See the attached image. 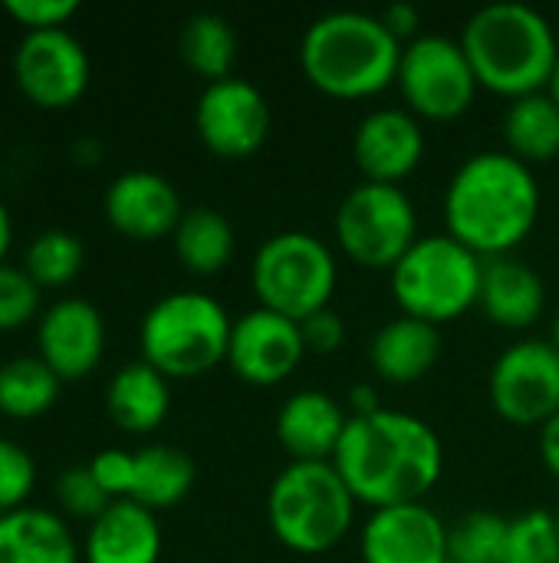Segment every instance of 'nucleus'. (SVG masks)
I'll return each mask as SVG.
<instances>
[{
    "label": "nucleus",
    "instance_id": "obj_1",
    "mask_svg": "<svg viewBox=\"0 0 559 563\" xmlns=\"http://www.w3.org/2000/svg\"><path fill=\"white\" fill-rule=\"evenodd\" d=\"M333 465L353 498L372 511L395 505H422L445 472L438 432L399 409H379L349 419Z\"/></svg>",
    "mask_w": 559,
    "mask_h": 563
},
{
    "label": "nucleus",
    "instance_id": "obj_2",
    "mask_svg": "<svg viewBox=\"0 0 559 563\" xmlns=\"http://www.w3.org/2000/svg\"><path fill=\"white\" fill-rule=\"evenodd\" d=\"M540 185L530 165L504 148L468 155L445 191V224L481 261L514 254L537 228Z\"/></svg>",
    "mask_w": 559,
    "mask_h": 563
},
{
    "label": "nucleus",
    "instance_id": "obj_3",
    "mask_svg": "<svg viewBox=\"0 0 559 563\" xmlns=\"http://www.w3.org/2000/svg\"><path fill=\"white\" fill-rule=\"evenodd\" d=\"M402 43L382 16L333 10L316 16L300 40V69L329 99H372L395 86Z\"/></svg>",
    "mask_w": 559,
    "mask_h": 563
},
{
    "label": "nucleus",
    "instance_id": "obj_4",
    "mask_svg": "<svg viewBox=\"0 0 559 563\" xmlns=\"http://www.w3.org/2000/svg\"><path fill=\"white\" fill-rule=\"evenodd\" d=\"M461 46L471 59L478 86L521 99L547 92L559 63L557 30L550 20L527 3H488L468 16L461 30Z\"/></svg>",
    "mask_w": 559,
    "mask_h": 563
},
{
    "label": "nucleus",
    "instance_id": "obj_5",
    "mask_svg": "<svg viewBox=\"0 0 559 563\" xmlns=\"http://www.w3.org/2000/svg\"><path fill=\"white\" fill-rule=\"evenodd\" d=\"M356 505L333 462H290L270 482L267 525L287 551L316 558L349 534Z\"/></svg>",
    "mask_w": 559,
    "mask_h": 563
},
{
    "label": "nucleus",
    "instance_id": "obj_6",
    "mask_svg": "<svg viewBox=\"0 0 559 563\" xmlns=\"http://www.w3.org/2000/svg\"><path fill=\"white\" fill-rule=\"evenodd\" d=\"M231 313L201 290H171L158 297L138 327L142 360L168 379H194L227 363Z\"/></svg>",
    "mask_w": 559,
    "mask_h": 563
},
{
    "label": "nucleus",
    "instance_id": "obj_7",
    "mask_svg": "<svg viewBox=\"0 0 559 563\" xmlns=\"http://www.w3.org/2000/svg\"><path fill=\"white\" fill-rule=\"evenodd\" d=\"M481 274L484 261L445 231L418 238L389 277L399 310L441 330L478 307Z\"/></svg>",
    "mask_w": 559,
    "mask_h": 563
},
{
    "label": "nucleus",
    "instance_id": "obj_8",
    "mask_svg": "<svg viewBox=\"0 0 559 563\" xmlns=\"http://www.w3.org/2000/svg\"><path fill=\"white\" fill-rule=\"evenodd\" d=\"M336 280V254L310 231L270 234L250 261V287L257 307L297 323L333 303Z\"/></svg>",
    "mask_w": 559,
    "mask_h": 563
},
{
    "label": "nucleus",
    "instance_id": "obj_9",
    "mask_svg": "<svg viewBox=\"0 0 559 563\" xmlns=\"http://www.w3.org/2000/svg\"><path fill=\"white\" fill-rule=\"evenodd\" d=\"M333 234L339 251L366 271H389L412 251L418 234V214L402 185L362 181L336 208Z\"/></svg>",
    "mask_w": 559,
    "mask_h": 563
},
{
    "label": "nucleus",
    "instance_id": "obj_10",
    "mask_svg": "<svg viewBox=\"0 0 559 563\" xmlns=\"http://www.w3.org/2000/svg\"><path fill=\"white\" fill-rule=\"evenodd\" d=\"M395 86L405 99V109L425 122L461 119L481 89L461 40L445 33H422L405 43Z\"/></svg>",
    "mask_w": 559,
    "mask_h": 563
},
{
    "label": "nucleus",
    "instance_id": "obj_11",
    "mask_svg": "<svg viewBox=\"0 0 559 563\" xmlns=\"http://www.w3.org/2000/svg\"><path fill=\"white\" fill-rule=\"evenodd\" d=\"M494 412L517 429H544L559 412V350L550 340H517L491 366Z\"/></svg>",
    "mask_w": 559,
    "mask_h": 563
},
{
    "label": "nucleus",
    "instance_id": "obj_12",
    "mask_svg": "<svg viewBox=\"0 0 559 563\" xmlns=\"http://www.w3.org/2000/svg\"><path fill=\"white\" fill-rule=\"evenodd\" d=\"M194 129L211 155L227 162L250 158L267 145L270 102L250 79L241 76L208 82L194 106Z\"/></svg>",
    "mask_w": 559,
    "mask_h": 563
},
{
    "label": "nucleus",
    "instance_id": "obj_13",
    "mask_svg": "<svg viewBox=\"0 0 559 563\" xmlns=\"http://www.w3.org/2000/svg\"><path fill=\"white\" fill-rule=\"evenodd\" d=\"M13 76L26 99L46 109L76 102L89 86V53L66 26L26 30L13 49Z\"/></svg>",
    "mask_w": 559,
    "mask_h": 563
},
{
    "label": "nucleus",
    "instance_id": "obj_14",
    "mask_svg": "<svg viewBox=\"0 0 559 563\" xmlns=\"http://www.w3.org/2000/svg\"><path fill=\"white\" fill-rule=\"evenodd\" d=\"M306 356V343L297 320H287L273 310L254 307L231 327L227 366L247 386H280L297 373Z\"/></svg>",
    "mask_w": 559,
    "mask_h": 563
},
{
    "label": "nucleus",
    "instance_id": "obj_15",
    "mask_svg": "<svg viewBox=\"0 0 559 563\" xmlns=\"http://www.w3.org/2000/svg\"><path fill=\"white\" fill-rule=\"evenodd\" d=\"M359 558L362 563H445L448 525L425 501L379 508L362 525Z\"/></svg>",
    "mask_w": 559,
    "mask_h": 563
},
{
    "label": "nucleus",
    "instance_id": "obj_16",
    "mask_svg": "<svg viewBox=\"0 0 559 563\" xmlns=\"http://www.w3.org/2000/svg\"><path fill=\"white\" fill-rule=\"evenodd\" d=\"M353 158L366 181L402 185L425 158V129L409 109H372L353 132Z\"/></svg>",
    "mask_w": 559,
    "mask_h": 563
},
{
    "label": "nucleus",
    "instance_id": "obj_17",
    "mask_svg": "<svg viewBox=\"0 0 559 563\" xmlns=\"http://www.w3.org/2000/svg\"><path fill=\"white\" fill-rule=\"evenodd\" d=\"M36 346L59 379H82L105 353V320L92 300L59 297L36 323Z\"/></svg>",
    "mask_w": 559,
    "mask_h": 563
},
{
    "label": "nucleus",
    "instance_id": "obj_18",
    "mask_svg": "<svg viewBox=\"0 0 559 563\" xmlns=\"http://www.w3.org/2000/svg\"><path fill=\"white\" fill-rule=\"evenodd\" d=\"M109 224L132 241H158L175 234L185 208L178 188L152 168H128L115 175L102 198Z\"/></svg>",
    "mask_w": 559,
    "mask_h": 563
},
{
    "label": "nucleus",
    "instance_id": "obj_19",
    "mask_svg": "<svg viewBox=\"0 0 559 563\" xmlns=\"http://www.w3.org/2000/svg\"><path fill=\"white\" fill-rule=\"evenodd\" d=\"M346 426L349 412L339 399L323 389H300L280 406L273 429L290 462H333Z\"/></svg>",
    "mask_w": 559,
    "mask_h": 563
},
{
    "label": "nucleus",
    "instance_id": "obj_20",
    "mask_svg": "<svg viewBox=\"0 0 559 563\" xmlns=\"http://www.w3.org/2000/svg\"><path fill=\"white\" fill-rule=\"evenodd\" d=\"M481 313L501 330H530L547 310L544 277L517 254L484 261L481 274Z\"/></svg>",
    "mask_w": 559,
    "mask_h": 563
},
{
    "label": "nucleus",
    "instance_id": "obj_21",
    "mask_svg": "<svg viewBox=\"0 0 559 563\" xmlns=\"http://www.w3.org/2000/svg\"><path fill=\"white\" fill-rule=\"evenodd\" d=\"M161 528L155 511L132 498L112 501L86 531L82 561L86 563H158Z\"/></svg>",
    "mask_w": 559,
    "mask_h": 563
},
{
    "label": "nucleus",
    "instance_id": "obj_22",
    "mask_svg": "<svg viewBox=\"0 0 559 563\" xmlns=\"http://www.w3.org/2000/svg\"><path fill=\"white\" fill-rule=\"evenodd\" d=\"M441 360V330L415 320V317H395L382 323L369 340V363L379 379L392 386H412L425 379Z\"/></svg>",
    "mask_w": 559,
    "mask_h": 563
},
{
    "label": "nucleus",
    "instance_id": "obj_23",
    "mask_svg": "<svg viewBox=\"0 0 559 563\" xmlns=\"http://www.w3.org/2000/svg\"><path fill=\"white\" fill-rule=\"evenodd\" d=\"M69 525L46 508L23 505L0 515V563H79Z\"/></svg>",
    "mask_w": 559,
    "mask_h": 563
},
{
    "label": "nucleus",
    "instance_id": "obj_24",
    "mask_svg": "<svg viewBox=\"0 0 559 563\" xmlns=\"http://www.w3.org/2000/svg\"><path fill=\"white\" fill-rule=\"evenodd\" d=\"M168 383L171 379L145 360H135V363H125L122 369H115L105 386V409H109L112 422L135 435L155 432L171 409Z\"/></svg>",
    "mask_w": 559,
    "mask_h": 563
},
{
    "label": "nucleus",
    "instance_id": "obj_25",
    "mask_svg": "<svg viewBox=\"0 0 559 563\" xmlns=\"http://www.w3.org/2000/svg\"><path fill=\"white\" fill-rule=\"evenodd\" d=\"M504 152L524 165H547L559 158V106L550 92L521 96L507 106L504 122Z\"/></svg>",
    "mask_w": 559,
    "mask_h": 563
},
{
    "label": "nucleus",
    "instance_id": "obj_26",
    "mask_svg": "<svg viewBox=\"0 0 559 563\" xmlns=\"http://www.w3.org/2000/svg\"><path fill=\"white\" fill-rule=\"evenodd\" d=\"M194 488V462L178 445H145L135 452V478L128 498L148 511H168L188 498Z\"/></svg>",
    "mask_w": 559,
    "mask_h": 563
},
{
    "label": "nucleus",
    "instance_id": "obj_27",
    "mask_svg": "<svg viewBox=\"0 0 559 563\" xmlns=\"http://www.w3.org/2000/svg\"><path fill=\"white\" fill-rule=\"evenodd\" d=\"M171 238H175L178 261L198 277L221 274L231 264L234 247H237L234 224L217 208H208V205L185 208Z\"/></svg>",
    "mask_w": 559,
    "mask_h": 563
},
{
    "label": "nucleus",
    "instance_id": "obj_28",
    "mask_svg": "<svg viewBox=\"0 0 559 563\" xmlns=\"http://www.w3.org/2000/svg\"><path fill=\"white\" fill-rule=\"evenodd\" d=\"M178 49L191 73H198L208 82H217L234 76L237 30L221 13H194L185 20L178 33Z\"/></svg>",
    "mask_w": 559,
    "mask_h": 563
},
{
    "label": "nucleus",
    "instance_id": "obj_29",
    "mask_svg": "<svg viewBox=\"0 0 559 563\" xmlns=\"http://www.w3.org/2000/svg\"><path fill=\"white\" fill-rule=\"evenodd\" d=\"M59 386L63 379L40 353L3 360L0 363V412L13 419L43 416L56 402Z\"/></svg>",
    "mask_w": 559,
    "mask_h": 563
},
{
    "label": "nucleus",
    "instance_id": "obj_30",
    "mask_svg": "<svg viewBox=\"0 0 559 563\" xmlns=\"http://www.w3.org/2000/svg\"><path fill=\"white\" fill-rule=\"evenodd\" d=\"M86 261V247L79 234L66 228H46L40 231L26 251H23V271L40 284V287H63L69 284Z\"/></svg>",
    "mask_w": 559,
    "mask_h": 563
},
{
    "label": "nucleus",
    "instance_id": "obj_31",
    "mask_svg": "<svg viewBox=\"0 0 559 563\" xmlns=\"http://www.w3.org/2000/svg\"><path fill=\"white\" fill-rule=\"evenodd\" d=\"M511 518L494 511H468L448 525V561L455 563H504Z\"/></svg>",
    "mask_w": 559,
    "mask_h": 563
},
{
    "label": "nucleus",
    "instance_id": "obj_32",
    "mask_svg": "<svg viewBox=\"0 0 559 563\" xmlns=\"http://www.w3.org/2000/svg\"><path fill=\"white\" fill-rule=\"evenodd\" d=\"M504 563H559L557 518L540 508L511 518Z\"/></svg>",
    "mask_w": 559,
    "mask_h": 563
},
{
    "label": "nucleus",
    "instance_id": "obj_33",
    "mask_svg": "<svg viewBox=\"0 0 559 563\" xmlns=\"http://www.w3.org/2000/svg\"><path fill=\"white\" fill-rule=\"evenodd\" d=\"M40 284L16 264H0V330L30 323L40 313Z\"/></svg>",
    "mask_w": 559,
    "mask_h": 563
},
{
    "label": "nucleus",
    "instance_id": "obj_34",
    "mask_svg": "<svg viewBox=\"0 0 559 563\" xmlns=\"http://www.w3.org/2000/svg\"><path fill=\"white\" fill-rule=\"evenodd\" d=\"M33 485H36L33 455L20 442L0 435V515L23 508Z\"/></svg>",
    "mask_w": 559,
    "mask_h": 563
},
{
    "label": "nucleus",
    "instance_id": "obj_35",
    "mask_svg": "<svg viewBox=\"0 0 559 563\" xmlns=\"http://www.w3.org/2000/svg\"><path fill=\"white\" fill-rule=\"evenodd\" d=\"M56 498L59 505L76 515V518H89L96 521L109 505L112 498L102 492V485L96 482V475L89 472V465H69L56 475Z\"/></svg>",
    "mask_w": 559,
    "mask_h": 563
},
{
    "label": "nucleus",
    "instance_id": "obj_36",
    "mask_svg": "<svg viewBox=\"0 0 559 563\" xmlns=\"http://www.w3.org/2000/svg\"><path fill=\"white\" fill-rule=\"evenodd\" d=\"M86 465H89V472L96 475V482L102 485V492H105L112 501L128 498L132 478H135V452L102 449V452H96Z\"/></svg>",
    "mask_w": 559,
    "mask_h": 563
},
{
    "label": "nucleus",
    "instance_id": "obj_37",
    "mask_svg": "<svg viewBox=\"0 0 559 563\" xmlns=\"http://www.w3.org/2000/svg\"><path fill=\"white\" fill-rule=\"evenodd\" d=\"M300 333H303V343H306V353H316V356H329V353H339L343 343H346V320L326 307V310H316L313 317L300 320Z\"/></svg>",
    "mask_w": 559,
    "mask_h": 563
},
{
    "label": "nucleus",
    "instance_id": "obj_38",
    "mask_svg": "<svg viewBox=\"0 0 559 563\" xmlns=\"http://www.w3.org/2000/svg\"><path fill=\"white\" fill-rule=\"evenodd\" d=\"M3 10L26 30H40V26H63L79 10V3L76 0H3Z\"/></svg>",
    "mask_w": 559,
    "mask_h": 563
},
{
    "label": "nucleus",
    "instance_id": "obj_39",
    "mask_svg": "<svg viewBox=\"0 0 559 563\" xmlns=\"http://www.w3.org/2000/svg\"><path fill=\"white\" fill-rule=\"evenodd\" d=\"M379 16H382V23L389 26V33H392L402 46L412 43L415 36H422V10H418L415 3L399 0V3H392V7H385Z\"/></svg>",
    "mask_w": 559,
    "mask_h": 563
},
{
    "label": "nucleus",
    "instance_id": "obj_40",
    "mask_svg": "<svg viewBox=\"0 0 559 563\" xmlns=\"http://www.w3.org/2000/svg\"><path fill=\"white\" fill-rule=\"evenodd\" d=\"M379 409H385V406L379 402V393H376L372 383H356V386L349 389V399H346L349 419H362V416H372V412H379Z\"/></svg>",
    "mask_w": 559,
    "mask_h": 563
},
{
    "label": "nucleus",
    "instance_id": "obj_41",
    "mask_svg": "<svg viewBox=\"0 0 559 563\" xmlns=\"http://www.w3.org/2000/svg\"><path fill=\"white\" fill-rule=\"evenodd\" d=\"M540 462L559 482V412L540 429Z\"/></svg>",
    "mask_w": 559,
    "mask_h": 563
},
{
    "label": "nucleus",
    "instance_id": "obj_42",
    "mask_svg": "<svg viewBox=\"0 0 559 563\" xmlns=\"http://www.w3.org/2000/svg\"><path fill=\"white\" fill-rule=\"evenodd\" d=\"M10 241H13V218H10V208L0 201V264L7 261Z\"/></svg>",
    "mask_w": 559,
    "mask_h": 563
},
{
    "label": "nucleus",
    "instance_id": "obj_43",
    "mask_svg": "<svg viewBox=\"0 0 559 563\" xmlns=\"http://www.w3.org/2000/svg\"><path fill=\"white\" fill-rule=\"evenodd\" d=\"M554 99H557V106H559V63H557V69H554V79H550V89H547Z\"/></svg>",
    "mask_w": 559,
    "mask_h": 563
},
{
    "label": "nucleus",
    "instance_id": "obj_44",
    "mask_svg": "<svg viewBox=\"0 0 559 563\" xmlns=\"http://www.w3.org/2000/svg\"><path fill=\"white\" fill-rule=\"evenodd\" d=\"M550 343L559 350V310H557V317H554V336H550Z\"/></svg>",
    "mask_w": 559,
    "mask_h": 563
},
{
    "label": "nucleus",
    "instance_id": "obj_45",
    "mask_svg": "<svg viewBox=\"0 0 559 563\" xmlns=\"http://www.w3.org/2000/svg\"><path fill=\"white\" fill-rule=\"evenodd\" d=\"M554 518H557V531H559V508H557V511H554Z\"/></svg>",
    "mask_w": 559,
    "mask_h": 563
},
{
    "label": "nucleus",
    "instance_id": "obj_46",
    "mask_svg": "<svg viewBox=\"0 0 559 563\" xmlns=\"http://www.w3.org/2000/svg\"><path fill=\"white\" fill-rule=\"evenodd\" d=\"M445 563H455V561H445Z\"/></svg>",
    "mask_w": 559,
    "mask_h": 563
}]
</instances>
